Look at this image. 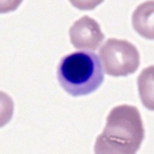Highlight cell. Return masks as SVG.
<instances>
[{
  "label": "cell",
  "mask_w": 154,
  "mask_h": 154,
  "mask_svg": "<svg viewBox=\"0 0 154 154\" xmlns=\"http://www.w3.org/2000/svg\"><path fill=\"white\" fill-rule=\"evenodd\" d=\"M144 133L137 107L126 104L118 106L110 111L103 131L96 139L95 153H135L140 149Z\"/></svg>",
  "instance_id": "1"
},
{
  "label": "cell",
  "mask_w": 154,
  "mask_h": 154,
  "mask_svg": "<svg viewBox=\"0 0 154 154\" xmlns=\"http://www.w3.org/2000/svg\"><path fill=\"white\" fill-rule=\"evenodd\" d=\"M57 79L71 96H86L101 86L104 71L96 53L76 51L62 58L57 67Z\"/></svg>",
  "instance_id": "2"
},
{
  "label": "cell",
  "mask_w": 154,
  "mask_h": 154,
  "mask_svg": "<svg viewBox=\"0 0 154 154\" xmlns=\"http://www.w3.org/2000/svg\"><path fill=\"white\" fill-rule=\"evenodd\" d=\"M99 56L104 72L112 76H126L140 66L138 49L126 40L109 38L100 49Z\"/></svg>",
  "instance_id": "3"
},
{
  "label": "cell",
  "mask_w": 154,
  "mask_h": 154,
  "mask_svg": "<svg viewBox=\"0 0 154 154\" xmlns=\"http://www.w3.org/2000/svg\"><path fill=\"white\" fill-rule=\"evenodd\" d=\"M69 37L75 49L96 50L104 40L105 35L95 19L84 16L71 26Z\"/></svg>",
  "instance_id": "4"
},
{
  "label": "cell",
  "mask_w": 154,
  "mask_h": 154,
  "mask_svg": "<svg viewBox=\"0 0 154 154\" xmlns=\"http://www.w3.org/2000/svg\"><path fill=\"white\" fill-rule=\"evenodd\" d=\"M153 2H148L138 6L133 16L136 31L149 39L153 38Z\"/></svg>",
  "instance_id": "5"
}]
</instances>
